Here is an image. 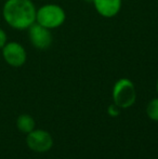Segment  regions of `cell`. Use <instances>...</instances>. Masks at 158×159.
<instances>
[{
  "mask_svg": "<svg viewBox=\"0 0 158 159\" xmlns=\"http://www.w3.org/2000/svg\"><path fill=\"white\" fill-rule=\"evenodd\" d=\"M36 8L32 0H7L2 8L6 23L14 30H27L36 22Z\"/></svg>",
  "mask_w": 158,
  "mask_h": 159,
  "instance_id": "obj_1",
  "label": "cell"
},
{
  "mask_svg": "<svg viewBox=\"0 0 158 159\" xmlns=\"http://www.w3.org/2000/svg\"><path fill=\"white\" fill-rule=\"evenodd\" d=\"M65 12L57 4H46L36 12V23L48 30L60 27L65 22Z\"/></svg>",
  "mask_w": 158,
  "mask_h": 159,
  "instance_id": "obj_2",
  "label": "cell"
},
{
  "mask_svg": "<svg viewBox=\"0 0 158 159\" xmlns=\"http://www.w3.org/2000/svg\"><path fill=\"white\" fill-rule=\"evenodd\" d=\"M135 88L132 81L127 78L119 79L113 89V98L116 106L128 108L135 102Z\"/></svg>",
  "mask_w": 158,
  "mask_h": 159,
  "instance_id": "obj_3",
  "label": "cell"
},
{
  "mask_svg": "<svg viewBox=\"0 0 158 159\" xmlns=\"http://www.w3.org/2000/svg\"><path fill=\"white\" fill-rule=\"evenodd\" d=\"M2 57L7 64L12 67H21L25 64L27 54L25 48L16 41L7 42V44L1 49Z\"/></svg>",
  "mask_w": 158,
  "mask_h": 159,
  "instance_id": "obj_4",
  "label": "cell"
},
{
  "mask_svg": "<svg viewBox=\"0 0 158 159\" xmlns=\"http://www.w3.org/2000/svg\"><path fill=\"white\" fill-rule=\"evenodd\" d=\"M27 146L37 153L48 152L52 147L53 140L50 133L44 130H33L26 138Z\"/></svg>",
  "mask_w": 158,
  "mask_h": 159,
  "instance_id": "obj_5",
  "label": "cell"
},
{
  "mask_svg": "<svg viewBox=\"0 0 158 159\" xmlns=\"http://www.w3.org/2000/svg\"><path fill=\"white\" fill-rule=\"evenodd\" d=\"M28 30V38H29L32 44L36 49L44 50L48 49L52 43V35L50 30L43 27L40 24L35 22L34 24L27 28Z\"/></svg>",
  "mask_w": 158,
  "mask_h": 159,
  "instance_id": "obj_6",
  "label": "cell"
},
{
  "mask_svg": "<svg viewBox=\"0 0 158 159\" xmlns=\"http://www.w3.org/2000/svg\"><path fill=\"white\" fill-rule=\"evenodd\" d=\"M95 10L104 17H113L120 11L121 0H93Z\"/></svg>",
  "mask_w": 158,
  "mask_h": 159,
  "instance_id": "obj_7",
  "label": "cell"
},
{
  "mask_svg": "<svg viewBox=\"0 0 158 159\" xmlns=\"http://www.w3.org/2000/svg\"><path fill=\"white\" fill-rule=\"evenodd\" d=\"M16 127L23 133H29L34 130L35 128V120L30 115L27 114H23V115L19 116L16 120Z\"/></svg>",
  "mask_w": 158,
  "mask_h": 159,
  "instance_id": "obj_8",
  "label": "cell"
},
{
  "mask_svg": "<svg viewBox=\"0 0 158 159\" xmlns=\"http://www.w3.org/2000/svg\"><path fill=\"white\" fill-rule=\"evenodd\" d=\"M146 113L152 120L158 121V98H154L148 103L146 107Z\"/></svg>",
  "mask_w": 158,
  "mask_h": 159,
  "instance_id": "obj_9",
  "label": "cell"
},
{
  "mask_svg": "<svg viewBox=\"0 0 158 159\" xmlns=\"http://www.w3.org/2000/svg\"><path fill=\"white\" fill-rule=\"evenodd\" d=\"M8 42V37H7V34L2 28H0V49H2Z\"/></svg>",
  "mask_w": 158,
  "mask_h": 159,
  "instance_id": "obj_10",
  "label": "cell"
},
{
  "mask_svg": "<svg viewBox=\"0 0 158 159\" xmlns=\"http://www.w3.org/2000/svg\"><path fill=\"white\" fill-rule=\"evenodd\" d=\"M156 89H157V92H158V80H157V84H156Z\"/></svg>",
  "mask_w": 158,
  "mask_h": 159,
  "instance_id": "obj_11",
  "label": "cell"
}]
</instances>
